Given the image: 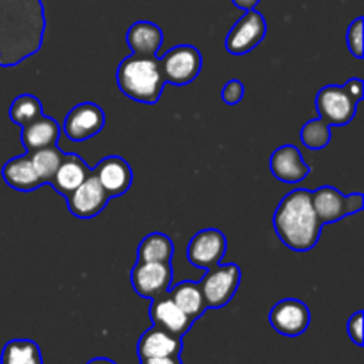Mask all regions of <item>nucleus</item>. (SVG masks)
I'll list each match as a JSON object with an SVG mask.
<instances>
[{"instance_id":"obj_16","label":"nucleus","mask_w":364,"mask_h":364,"mask_svg":"<svg viewBox=\"0 0 364 364\" xmlns=\"http://www.w3.org/2000/svg\"><path fill=\"white\" fill-rule=\"evenodd\" d=\"M270 171H272L276 180L288 185L301 183L311 173L309 166L302 159L299 148L294 144L279 146L272 153V156H270Z\"/></svg>"},{"instance_id":"obj_26","label":"nucleus","mask_w":364,"mask_h":364,"mask_svg":"<svg viewBox=\"0 0 364 364\" xmlns=\"http://www.w3.org/2000/svg\"><path fill=\"white\" fill-rule=\"evenodd\" d=\"M43 105L36 96L32 95H20L13 100L9 107V117L18 127L32 123L34 119L43 116Z\"/></svg>"},{"instance_id":"obj_13","label":"nucleus","mask_w":364,"mask_h":364,"mask_svg":"<svg viewBox=\"0 0 364 364\" xmlns=\"http://www.w3.org/2000/svg\"><path fill=\"white\" fill-rule=\"evenodd\" d=\"M109 194L105 192V188L100 185V181L96 180V176L89 174L85 178L84 183L80 187L75 188L70 196L66 198L68 208L78 219H92V217L100 215L103 212V208L109 203Z\"/></svg>"},{"instance_id":"obj_12","label":"nucleus","mask_w":364,"mask_h":364,"mask_svg":"<svg viewBox=\"0 0 364 364\" xmlns=\"http://www.w3.org/2000/svg\"><path fill=\"white\" fill-rule=\"evenodd\" d=\"M269 320L276 333L288 338H297L308 331L309 323H311V313L302 301L284 299V301L274 304V308L270 309Z\"/></svg>"},{"instance_id":"obj_17","label":"nucleus","mask_w":364,"mask_h":364,"mask_svg":"<svg viewBox=\"0 0 364 364\" xmlns=\"http://www.w3.org/2000/svg\"><path fill=\"white\" fill-rule=\"evenodd\" d=\"M183 343L181 338L173 336L159 327H149L148 331L142 333L137 343V355L139 359L148 358H166V355H181Z\"/></svg>"},{"instance_id":"obj_4","label":"nucleus","mask_w":364,"mask_h":364,"mask_svg":"<svg viewBox=\"0 0 364 364\" xmlns=\"http://www.w3.org/2000/svg\"><path fill=\"white\" fill-rule=\"evenodd\" d=\"M364 98L361 78H350L345 85H326L316 95V110L320 119L329 127H345L358 112V105Z\"/></svg>"},{"instance_id":"obj_2","label":"nucleus","mask_w":364,"mask_h":364,"mask_svg":"<svg viewBox=\"0 0 364 364\" xmlns=\"http://www.w3.org/2000/svg\"><path fill=\"white\" fill-rule=\"evenodd\" d=\"M323 224L311 203V191L295 188L281 199L274 213V230L288 249L308 252L318 244Z\"/></svg>"},{"instance_id":"obj_25","label":"nucleus","mask_w":364,"mask_h":364,"mask_svg":"<svg viewBox=\"0 0 364 364\" xmlns=\"http://www.w3.org/2000/svg\"><path fill=\"white\" fill-rule=\"evenodd\" d=\"M0 364H43L41 348L32 340H11L4 345Z\"/></svg>"},{"instance_id":"obj_10","label":"nucleus","mask_w":364,"mask_h":364,"mask_svg":"<svg viewBox=\"0 0 364 364\" xmlns=\"http://www.w3.org/2000/svg\"><path fill=\"white\" fill-rule=\"evenodd\" d=\"M226 249V235L223 231L208 228V230H201L191 238L187 247V258L191 265L201 270H208L223 262Z\"/></svg>"},{"instance_id":"obj_21","label":"nucleus","mask_w":364,"mask_h":364,"mask_svg":"<svg viewBox=\"0 0 364 364\" xmlns=\"http://www.w3.org/2000/svg\"><path fill=\"white\" fill-rule=\"evenodd\" d=\"M2 178L11 188L20 192H31L41 187L38 174H36L34 166H32L28 155L14 156L9 162L4 164Z\"/></svg>"},{"instance_id":"obj_3","label":"nucleus","mask_w":364,"mask_h":364,"mask_svg":"<svg viewBox=\"0 0 364 364\" xmlns=\"http://www.w3.org/2000/svg\"><path fill=\"white\" fill-rule=\"evenodd\" d=\"M117 87L130 100L146 105H153L160 100L164 91L162 68L160 59L155 57L130 55L117 66Z\"/></svg>"},{"instance_id":"obj_20","label":"nucleus","mask_w":364,"mask_h":364,"mask_svg":"<svg viewBox=\"0 0 364 364\" xmlns=\"http://www.w3.org/2000/svg\"><path fill=\"white\" fill-rule=\"evenodd\" d=\"M164 41V32L153 21H135L127 32V43L132 53L142 57H155Z\"/></svg>"},{"instance_id":"obj_18","label":"nucleus","mask_w":364,"mask_h":364,"mask_svg":"<svg viewBox=\"0 0 364 364\" xmlns=\"http://www.w3.org/2000/svg\"><path fill=\"white\" fill-rule=\"evenodd\" d=\"M91 167L85 164L78 155L73 153H64V159L57 169L55 176L52 180V187L55 188L57 194L63 196L64 199L71 194L77 187H80L85 181V178L91 174Z\"/></svg>"},{"instance_id":"obj_19","label":"nucleus","mask_w":364,"mask_h":364,"mask_svg":"<svg viewBox=\"0 0 364 364\" xmlns=\"http://www.w3.org/2000/svg\"><path fill=\"white\" fill-rule=\"evenodd\" d=\"M60 135V127L53 117L43 114L41 117L34 119L32 123L21 127V144L25 151L34 153L38 149L48 148L57 144Z\"/></svg>"},{"instance_id":"obj_1","label":"nucleus","mask_w":364,"mask_h":364,"mask_svg":"<svg viewBox=\"0 0 364 364\" xmlns=\"http://www.w3.org/2000/svg\"><path fill=\"white\" fill-rule=\"evenodd\" d=\"M45 28L41 0H0V66H18L38 53Z\"/></svg>"},{"instance_id":"obj_15","label":"nucleus","mask_w":364,"mask_h":364,"mask_svg":"<svg viewBox=\"0 0 364 364\" xmlns=\"http://www.w3.org/2000/svg\"><path fill=\"white\" fill-rule=\"evenodd\" d=\"M149 318L153 326L176 338H183L194 323L167 294L153 299L149 306Z\"/></svg>"},{"instance_id":"obj_6","label":"nucleus","mask_w":364,"mask_h":364,"mask_svg":"<svg viewBox=\"0 0 364 364\" xmlns=\"http://www.w3.org/2000/svg\"><path fill=\"white\" fill-rule=\"evenodd\" d=\"M166 84L187 85L198 78L203 68V57L196 46L178 45L160 59Z\"/></svg>"},{"instance_id":"obj_22","label":"nucleus","mask_w":364,"mask_h":364,"mask_svg":"<svg viewBox=\"0 0 364 364\" xmlns=\"http://www.w3.org/2000/svg\"><path fill=\"white\" fill-rule=\"evenodd\" d=\"M171 299L174 301V304L192 320L196 322L198 318H201L206 311L205 299H203L201 288L199 283L194 281H181L178 284H171L169 291H167Z\"/></svg>"},{"instance_id":"obj_7","label":"nucleus","mask_w":364,"mask_h":364,"mask_svg":"<svg viewBox=\"0 0 364 364\" xmlns=\"http://www.w3.org/2000/svg\"><path fill=\"white\" fill-rule=\"evenodd\" d=\"M311 203L322 224L336 223L343 217L354 215L361 212L364 206L363 194L355 192V194L343 196L334 187L316 188L315 192H311Z\"/></svg>"},{"instance_id":"obj_28","label":"nucleus","mask_w":364,"mask_h":364,"mask_svg":"<svg viewBox=\"0 0 364 364\" xmlns=\"http://www.w3.org/2000/svg\"><path fill=\"white\" fill-rule=\"evenodd\" d=\"M363 25H364V18L359 16L355 18L354 21L350 23L347 31V45L348 50L354 57L358 59H363Z\"/></svg>"},{"instance_id":"obj_5","label":"nucleus","mask_w":364,"mask_h":364,"mask_svg":"<svg viewBox=\"0 0 364 364\" xmlns=\"http://www.w3.org/2000/svg\"><path fill=\"white\" fill-rule=\"evenodd\" d=\"M242 272L237 263H223L206 270L199 281L206 309L224 308L240 287Z\"/></svg>"},{"instance_id":"obj_31","label":"nucleus","mask_w":364,"mask_h":364,"mask_svg":"<svg viewBox=\"0 0 364 364\" xmlns=\"http://www.w3.org/2000/svg\"><path fill=\"white\" fill-rule=\"evenodd\" d=\"M141 364H183L180 355H166V358L141 359Z\"/></svg>"},{"instance_id":"obj_14","label":"nucleus","mask_w":364,"mask_h":364,"mask_svg":"<svg viewBox=\"0 0 364 364\" xmlns=\"http://www.w3.org/2000/svg\"><path fill=\"white\" fill-rule=\"evenodd\" d=\"M92 174L100 181V185L105 188L109 198H119V196L127 194L132 181H134L130 164L116 155L105 156L103 160H100Z\"/></svg>"},{"instance_id":"obj_8","label":"nucleus","mask_w":364,"mask_h":364,"mask_svg":"<svg viewBox=\"0 0 364 364\" xmlns=\"http://www.w3.org/2000/svg\"><path fill=\"white\" fill-rule=\"evenodd\" d=\"M130 279L132 288L139 297L153 301L169 291L173 284V267L171 263L137 262Z\"/></svg>"},{"instance_id":"obj_33","label":"nucleus","mask_w":364,"mask_h":364,"mask_svg":"<svg viewBox=\"0 0 364 364\" xmlns=\"http://www.w3.org/2000/svg\"><path fill=\"white\" fill-rule=\"evenodd\" d=\"M87 364H117V363H114L112 359H107V358H95V359H91Z\"/></svg>"},{"instance_id":"obj_29","label":"nucleus","mask_w":364,"mask_h":364,"mask_svg":"<svg viewBox=\"0 0 364 364\" xmlns=\"http://www.w3.org/2000/svg\"><path fill=\"white\" fill-rule=\"evenodd\" d=\"M244 84H242L240 80H237V78H233V80H230L223 87L220 98H223V102L228 103V105H237V103H240L242 98H244Z\"/></svg>"},{"instance_id":"obj_23","label":"nucleus","mask_w":364,"mask_h":364,"mask_svg":"<svg viewBox=\"0 0 364 364\" xmlns=\"http://www.w3.org/2000/svg\"><path fill=\"white\" fill-rule=\"evenodd\" d=\"M174 255V245L167 235L149 233L142 238L137 249V262H160L171 263Z\"/></svg>"},{"instance_id":"obj_32","label":"nucleus","mask_w":364,"mask_h":364,"mask_svg":"<svg viewBox=\"0 0 364 364\" xmlns=\"http://www.w3.org/2000/svg\"><path fill=\"white\" fill-rule=\"evenodd\" d=\"M231 2H233L237 7H240V9L251 11V9H255L256 6H258L259 0H231Z\"/></svg>"},{"instance_id":"obj_24","label":"nucleus","mask_w":364,"mask_h":364,"mask_svg":"<svg viewBox=\"0 0 364 364\" xmlns=\"http://www.w3.org/2000/svg\"><path fill=\"white\" fill-rule=\"evenodd\" d=\"M28 159H31L32 166H34L36 174H38L41 185H50L52 183L53 176H55L57 169H59L60 162L64 159L63 149L57 144L48 146V148L38 149L34 153H27Z\"/></svg>"},{"instance_id":"obj_11","label":"nucleus","mask_w":364,"mask_h":364,"mask_svg":"<svg viewBox=\"0 0 364 364\" xmlns=\"http://www.w3.org/2000/svg\"><path fill=\"white\" fill-rule=\"evenodd\" d=\"M105 127V112L102 107L92 102L75 105L64 119L63 130L66 137L73 142H85Z\"/></svg>"},{"instance_id":"obj_9","label":"nucleus","mask_w":364,"mask_h":364,"mask_svg":"<svg viewBox=\"0 0 364 364\" xmlns=\"http://www.w3.org/2000/svg\"><path fill=\"white\" fill-rule=\"evenodd\" d=\"M267 36V21L256 9L245 11L244 16L226 36V50L231 55H245L255 50Z\"/></svg>"},{"instance_id":"obj_27","label":"nucleus","mask_w":364,"mask_h":364,"mask_svg":"<svg viewBox=\"0 0 364 364\" xmlns=\"http://www.w3.org/2000/svg\"><path fill=\"white\" fill-rule=\"evenodd\" d=\"M301 141L306 148L313 151L323 149L331 141V127L320 117L308 121L301 130Z\"/></svg>"},{"instance_id":"obj_30","label":"nucleus","mask_w":364,"mask_h":364,"mask_svg":"<svg viewBox=\"0 0 364 364\" xmlns=\"http://www.w3.org/2000/svg\"><path fill=\"white\" fill-rule=\"evenodd\" d=\"M347 333L358 347H363V311L354 313L347 322Z\"/></svg>"}]
</instances>
